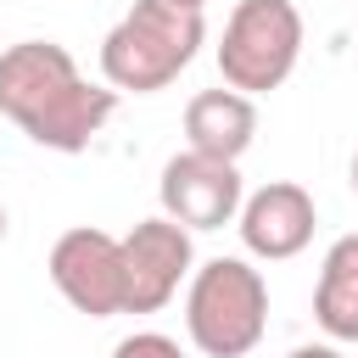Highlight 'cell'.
<instances>
[{
	"instance_id": "6da1fadb",
	"label": "cell",
	"mask_w": 358,
	"mask_h": 358,
	"mask_svg": "<svg viewBox=\"0 0 358 358\" xmlns=\"http://www.w3.org/2000/svg\"><path fill=\"white\" fill-rule=\"evenodd\" d=\"M0 112L45 151H84L117 112L112 84H90L67 45L22 39L0 50Z\"/></svg>"
},
{
	"instance_id": "7a4b0ae2",
	"label": "cell",
	"mask_w": 358,
	"mask_h": 358,
	"mask_svg": "<svg viewBox=\"0 0 358 358\" xmlns=\"http://www.w3.org/2000/svg\"><path fill=\"white\" fill-rule=\"evenodd\" d=\"M207 22L201 11H185L173 0H134L112 34L101 39V78L123 95H157L168 90L201 50Z\"/></svg>"
},
{
	"instance_id": "3957f363",
	"label": "cell",
	"mask_w": 358,
	"mask_h": 358,
	"mask_svg": "<svg viewBox=\"0 0 358 358\" xmlns=\"http://www.w3.org/2000/svg\"><path fill=\"white\" fill-rule=\"evenodd\" d=\"M185 330L207 358H246L268 330V280L246 257H207L185 291Z\"/></svg>"
},
{
	"instance_id": "277c9868",
	"label": "cell",
	"mask_w": 358,
	"mask_h": 358,
	"mask_svg": "<svg viewBox=\"0 0 358 358\" xmlns=\"http://www.w3.org/2000/svg\"><path fill=\"white\" fill-rule=\"evenodd\" d=\"M302 56V11L291 0H241L224 22L218 73L241 95H268Z\"/></svg>"
},
{
	"instance_id": "5b68a950",
	"label": "cell",
	"mask_w": 358,
	"mask_h": 358,
	"mask_svg": "<svg viewBox=\"0 0 358 358\" xmlns=\"http://www.w3.org/2000/svg\"><path fill=\"white\" fill-rule=\"evenodd\" d=\"M50 285L90 319H112L129 308V280H123V241L95 229V224H78L67 235H56L50 246Z\"/></svg>"
},
{
	"instance_id": "8992f818",
	"label": "cell",
	"mask_w": 358,
	"mask_h": 358,
	"mask_svg": "<svg viewBox=\"0 0 358 358\" xmlns=\"http://www.w3.org/2000/svg\"><path fill=\"white\" fill-rule=\"evenodd\" d=\"M196 274V246H190V229L173 224L168 213L157 218H140L129 235H123V280H129V308L123 313H157L173 302L179 280Z\"/></svg>"
},
{
	"instance_id": "52a82bcc",
	"label": "cell",
	"mask_w": 358,
	"mask_h": 358,
	"mask_svg": "<svg viewBox=\"0 0 358 358\" xmlns=\"http://www.w3.org/2000/svg\"><path fill=\"white\" fill-rule=\"evenodd\" d=\"M157 196H162V213L185 229H224L241 218V201H246L235 162H218L201 151H173L162 162Z\"/></svg>"
},
{
	"instance_id": "ba28073f",
	"label": "cell",
	"mask_w": 358,
	"mask_h": 358,
	"mask_svg": "<svg viewBox=\"0 0 358 358\" xmlns=\"http://www.w3.org/2000/svg\"><path fill=\"white\" fill-rule=\"evenodd\" d=\"M313 224H319V207H313V196L296 179H268L263 190H252L241 201V218H235L241 246L252 257H263V263L296 257L313 241Z\"/></svg>"
},
{
	"instance_id": "9c48e42d",
	"label": "cell",
	"mask_w": 358,
	"mask_h": 358,
	"mask_svg": "<svg viewBox=\"0 0 358 358\" xmlns=\"http://www.w3.org/2000/svg\"><path fill=\"white\" fill-rule=\"evenodd\" d=\"M257 140V101L241 90H201L185 106V151L218 157V162H241L246 145Z\"/></svg>"
},
{
	"instance_id": "30bf717a",
	"label": "cell",
	"mask_w": 358,
	"mask_h": 358,
	"mask_svg": "<svg viewBox=\"0 0 358 358\" xmlns=\"http://www.w3.org/2000/svg\"><path fill=\"white\" fill-rule=\"evenodd\" d=\"M313 319L330 341H358V235H341L313 285Z\"/></svg>"
},
{
	"instance_id": "8fae6325",
	"label": "cell",
	"mask_w": 358,
	"mask_h": 358,
	"mask_svg": "<svg viewBox=\"0 0 358 358\" xmlns=\"http://www.w3.org/2000/svg\"><path fill=\"white\" fill-rule=\"evenodd\" d=\"M112 358H185V352H179V341L162 336V330H134V336H123V341L112 347Z\"/></svg>"
},
{
	"instance_id": "7c38bea8",
	"label": "cell",
	"mask_w": 358,
	"mask_h": 358,
	"mask_svg": "<svg viewBox=\"0 0 358 358\" xmlns=\"http://www.w3.org/2000/svg\"><path fill=\"white\" fill-rule=\"evenodd\" d=\"M285 358H341L330 341H308V347H296V352H285Z\"/></svg>"
},
{
	"instance_id": "4fadbf2b",
	"label": "cell",
	"mask_w": 358,
	"mask_h": 358,
	"mask_svg": "<svg viewBox=\"0 0 358 358\" xmlns=\"http://www.w3.org/2000/svg\"><path fill=\"white\" fill-rule=\"evenodd\" d=\"M173 6H185V11H207V0H173Z\"/></svg>"
},
{
	"instance_id": "5bb4252c",
	"label": "cell",
	"mask_w": 358,
	"mask_h": 358,
	"mask_svg": "<svg viewBox=\"0 0 358 358\" xmlns=\"http://www.w3.org/2000/svg\"><path fill=\"white\" fill-rule=\"evenodd\" d=\"M0 241H6V207H0Z\"/></svg>"
},
{
	"instance_id": "9a60e30c",
	"label": "cell",
	"mask_w": 358,
	"mask_h": 358,
	"mask_svg": "<svg viewBox=\"0 0 358 358\" xmlns=\"http://www.w3.org/2000/svg\"><path fill=\"white\" fill-rule=\"evenodd\" d=\"M352 190H358V157H352Z\"/></svg>"
}]
</instances>
